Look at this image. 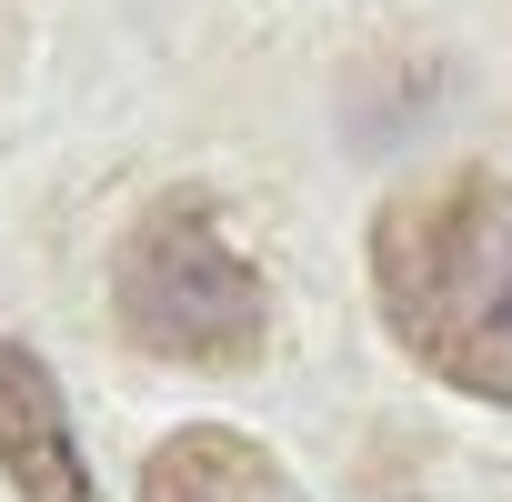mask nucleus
I'll return each instance as SVG.
<instances>
[{
	"mask_svg": "<svg viewBox=\"0 0 512 502\" xmlns=\"http://www.w3.org/2000/svg\"><path fill=\"white\" fill-rule=\"evenodd\" d=\"M0 482L21 502H101L91 462H81V432L61 412V382L31 342H0Z\"/></svg>",
	"mask_w": 512,
	"mask_h": 502,
	"instance_id": "7ed1b4c3",
	"label": "nucleus"
},
{
	"mask_svg": "<svg viewBox=\"0 0 512 502\" xmlns=\"http://www.w3.org/2000/svg\"><path fill=\"white\" fill-rule=\"evenodd\" d=\"M141 502H302L272 442H251L231 422H181L141 462Z\"/></svg>",
	"mask_w": 512,
	"mask_h": 502,
	"instance_id": "20e7f679",
	"label": "nucleus"
},
{
	"mask_svg": "<svg viewBox=\"0 0 512 502\" xmlns=\"http://www.w3.org/2000/svg\"><path fill=\"white\" fill-rule=\"evenodd\" d=\"M111 312L151 362L241 372L272 342V292L201 191H161L111 251Z\"/></svg>",
	"mask_w": 512,
	"mask_h": 502,
	"instance_id": "f03ea898",
	"label": "nucleus"
},
{
	"mask_svg": "<svg viewBox=\"0 0 512 502\" xmlns=\"http://www.w3.org/2000/svg\"><path fill=\"white\" fill-rule=\"evenodd\" d=\"M372 302L432 382L512 412V181L482 161L402 181L372 211Z\"/></svg>",
	"mask_w": 512,
	"mask_h": 502,
	"instance_id": "f257e3e1",
	"label": "nucleus"
}]
</instances>
